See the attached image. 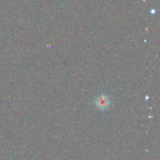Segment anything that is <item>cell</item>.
Masks as SVG:
<instances>
[{
	"label": "cell",
	"mask_w": 160,
	"mask_h": 160,
	"mask_svg": "<svg viewBox=\"0 0 160 160\" xmlns=\"http://www.w3.org/2000/svg\"><path fill=\"white\" fill-rule=\"evenodd\" d=\"M95 104H96V106L99 109L106 110L109 107L110 101H109V97H106L105 94H102V95H100L96 99V100H95Z\"/></svg>",
	"instance_id": "1"
}]
</instances>
